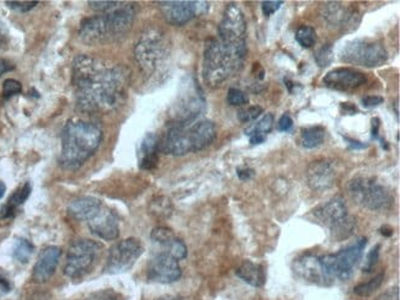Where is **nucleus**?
Instances as JSON below:
<instances>
[{"mask_svg":"<svg viewBox=\"0 0 400 300\" xmlns=\"http://www.w3.org/2000/svg\"><path fill=\"white\" fill-rule=\"evenodd\" d=\"M72 83L80 111L105 113L116 110L126 100L131 73L126 66L80 55L73 61Z\"/></svg>","mask_w":400,"mask_h":300,"instance_id":"f257e3e1","label":"nucleus"},{"mask_svg":"<svg viewBox=\"0 0 400 300\" xmlns=\"http://www.w3.org/2000/svg\"><path fill=\"white\" fill-rule=\"evenodd\" d=\"M103 138L98 123L80 118L69 120L62 131L59 165L71 171L82 168L97 153Z\"/></svg>","mask_w":400,"mask_h":300,"instance_id":"f03ea898","label":"nucleus"},{"mask_svg":"<svg viewBox=\"0 0 400 300\" xmlns=\"http://www.w3.org/2000/svg\"><path fill=\"white\" fill-rule=\"evenodd\" d=\"M245 43H233L220 37L206 42L202 74L206 84L210 87H221L229 78L243 69L246 58Z\"/></svg>","mask_w":400,"mask_h":300,"instance_id":"7ed1b4c3","label":"nucleus"},{"mask_svg":"<svg viewBox=\"0 0 400 300\" xmlns=\"http://www.w3.org/2000/svg\"><path fill=\"white\" fill-rule=\"evenodd\" d=\"M134 17V4L117 1L110 10L84 19L79 29V37L87 45L120 41L129 35Z\"/></svg>","mask_w":400,"mask_h":300,"instance_id":"20e7f679","label":"nucleus"},{"mask_svg":"<svg viewBox=\"0 0 400 300\" xmlns=\"http://www.w3.org/2000/svg\"><path fill=\"white\" fill-rule=\"evenodd\" d=\"M217 137L215 123L197 120L192 123H169L163 137L159 138V153L183 157L197 153L210 147Z\"/></svg>","mask_w":400,"mask_h":300,"instance_id":"39448f33","label":"nucleus"},{"mask_svg":"<svg viewBox=\"0 0 400 300\" xmlns=\"http://www.w3.org/2000/svg\"><path fill=\"white\" fill-rule=\"evenodd\" d=\"M170 56V42L163 31L149 29L134 47V59L144 77L162 74Z\"/></svg>","mask_w":400,"mask_h":300,"instance_id":"423d86ee","label":"nucleus"},{"mask_svg":"<svg viewBox=\"0 0 400 300\" xmlns=\"http://www.w3.org/2000/svg\"><path fill=\"white\" fill-rule=\"evenodd\" d=\"M367 239L359 238L355 244L350 245L345 249L340 250L336 254L324 255L319 256L323 273L329 283L334 280H348L354 273L356 266L364 256Z\"/></svg>","mask_w":400,"mask_h":300,"instance_id":"0eeeda50","label":"nucleus"},{"mask_svg":"<svg viewBox=\"0 0 400 300\" xmlns=\"http://www.w3.org/2000/svg\"><path fill=\"white\" fill-rule=\"evenodd\" d=\"M314 217L330 230L334 241H343L354 234L356 219L351 217L341 197H334L313 210Z\"/></svg>","mask_w":400,"mask_h":300,"instance_id":"6e6552de","label":"nucleus"},{"mask_svg":"<svg viewBox=\"0 0 400 300\" xmlns=\"http://www.w3.org/2000/svg\"><path fill=\"white\" fill-rule=\"evenodd\" d=\"M349 192L356 203L372 212L385 210L393 204V196L390 190L377 183L373 178L361 176L351 180Z\"/></svg>","mask_w":400,"mask_h":300,"instance_id":"1a4fd4ad","label":"nucleus"},{"mask_svg":"<svg viewBox=\"0 0 400 300\" xmlns=\"http://www.w3.org/2000/svg\"><path fill=\"white\" fill-rule=\"evenodd\" d=\"M103 246L98 241L80 239L74 241L67 251L64 275L71 280H80L97 264Z\"/></svg>","mask_w":400,"mask_h":300,"instance_id":"9d476101","label":"nucleus"},{"mask_svg":"<svg viewBox=\"0 0 400 300\" xmlns=\"http://www.w3.org/2000/svg\"><path fill=\"white\" fill-rule=\"evenodd\" d=\"M206 110V99L195 78H186L175 102L171 123H192Z\"/></svg>","mask_w":400,"mask_h":300,"instance_id":"9b49d317","label":"nucleus"},{"mask_svg":"<svg viewBox=\"0 0 400 300\" xmlns=\"http://www.w3.org/2000/svg\"><path fill=\"white\" fill-rule=\"evenodd\" d=\"M340 59L355 66L376 68L383 66L388 59V53L380 42L369 38L350 41L340 52Z\"/></svg>","mask_w":400,"mask_h":300,"instance_id":"f8f14e48","label":"nucleus"},{"mask_svg":"<svg viewBox=\"0 0 400 300\" xmlns=\"http://www.w3.org/2000/svg\"><path fill=\"white\" fill-rule=\"evenodd\" d=\"M144 248L141 240L136 238L121 240L110 249L105 265V272L110 275L124 273L134 267L143 255Z\"/></svg>","mask_w":400,"mask_h":300,"instance_id":"ddd939ff","label":"nucleus"},{"mask_svg":"<svg viewBox=\"0 0 400 300\" xmlns=\"http://www.w3.org/2000/svg\"><path fill=\"white\" fill-rule=\"evenodd\" d=\"M160 11L170 25L184 26L197 16L205 15L210 10L207 1H190V0H174V1H158Z\"/></svg>","mask_w":400,"mask_h":300,"instance_id":"4468645a","label":"nucleus"},{"mask_svg":"<svg viewBox=\"0 0 400 300\" xmlns=\"http://www.w3.org/2000/svg\"><path fill=\"white\" fill-rule=\"evenodd\" d=\"M183 276V271L179 265V261L173 256L160 251L159 254L154 255L149 261L147 267V278L150 282L169 285L179 280Z\"/></svg>","mask_w":400,"mask_h":300,"instance_id":"2eb2a0df","label":"nucleus"},{"mask_svg":"<svg viewBox=\"0 0 400 300\" xmlns=\"http://www.w3.org/2000/svg\"><path fill=\"white\" fill-rule=\"evenodd\" d=\"M218 37L223 41L245 43L246 21L241 8L231 3L228 4L218 27Z\"/></svg>","mask_w":400,"mask_h":300,"instance_id":"dca6fc26","label":"nucleus"},{"mask_svg":"<svg viewBox=\"0 0 400 300\" xmlns=\"http://www.w3.org/2000/svg\"><path fill=\"white\" fill-rule=\"evenodd\" d=\"M306 175L308 186L313 191H328L333 187L338 178L336 164L333 159H319L309 164Z\"/></svg>","mask_w":400,"mask_h":300,"instance_id":"f3484780","label":"nucleus"},{"mask_svg":"<svg viewBox=\"0 0 400 300\" xmlns=\"http://www.w3.org/2000/svg\"><path fill=\"white\" fill-rule=\"evenodd\" d=\"M322 16L329 26L336 30H354L359 25V11L355 8H346L341 3L330 1L322 8Z\"/></svg>","mask_w":400,"mask_h":300,"instance_id":"a211bd4d","label":"nucleus"},{"mask_svg":"<svg viewBox=\"0 0 400 300\" xmlns=\"http://www.w3.org/2000/svg\"><path fill=\"white\" fill-rule=\"evenodd\" d=\"M323 83L325 87L335 92H351L364 87L367 78L364 73L352 68H336L329 71L323 78Z\"/></svg>","mask_w":400,"mask_h":300,"instance_id":"6ab92c4d","label":"nucleus"},{"mask_svg":"<svg viewBox=\"0 0 400 300\" xmlns=\"http://www.w3.org/2000/svg\"><path fill=\"white\" fill-rule=\"evenodd\" d=\"M87 223L92 234L103 241H113L120 236L117 215L103 204Z\"/></svg>","mask_w":400,"mask_h":300,"instance_id":"aec40b11","label":"nucleus"},{"mask_svg":"<svg viewBox=\"0 0 400 300\" xmlns=\"http://www.w3.org/2000/svg\"><path fill=\"white\" fill-rule=\"evenodd\" d=\"M292 269L294 275L304 282L318 285H329L328 280L324 276L319 256L312 254L303 255L294 259Z\"/></svg>","mask_w":400,"mask_h":300,"instance_id":"412c9836","label":"nucleus"},{"mask_svg":"<svg viewBox=\"0 0 400 300\" xmlns=\"http://www.w3.org/2000/svg\"><path fill=\"white\" fill-rule=\"evenodd\" d=\"M62 250L58 246H48L42 251L32 271V280L36 283H45L55 275L61 259Z\"/></svg>","mask_w":400,"mask_h":300,"instance_id":"4be33fe9","label":"nucleus"},{"mask_svg":"<svg viewBox=\"0 0 400 300\" xmlns=\"http://www.w3.org/2000/svg\"><path fill=\"white\" fill-rule=\"evenodd\" d=\"M159 153V137L149 133L144 137L139 148V166L142 170H153L158 165Z\"/></svg>","mask_w":400,"mask_h":300,"instance_id":"5701e85b","label":"nucleus"},{"mask_svg":"<svg viewBox=\"0 0 400 300\" xmlns=\"http://www.w3.org/2000/svg\"><path fill=\"white\" fill-rule=\"evenodd\" d=\"M103 202L95 197H80L74 199L68 207V213L76 220L87 222L94 214L101 208Z\"/></svg>","mask_w":400,"mask_h":300,"instance_id":"b1692460","label":"nucleus"},{"mask_svg":"<svg viewBox=\"0 0 400 300\" xmlns=\"http://www.w3.org/2000/svg\"><path fill=\"white\" fill-rule=\"evenodd\" d=\"M236 275L241 280H244L245 283L252 285V287H255V288H260L266 282V276H265L264 267L259 264L252 262L250 259L243 261V264L236 269Z\"/></svg>","mask_w":400,"mask_h":300,"instance_id":"393cba45","label":"nucleus"},{"mask_svg":"<svg viewBox=\"0 0 400 300\" xmlns=\"http://www.w3.org/2000/svg\"><path fill=\"white\" fill-rule=\"evenodd\" d=\"M31 194V185L26 183L24 186H21L20 189L16 190L14 194H11L10 199L8 201V203L1 209V218H9L13 214L15 213L16 209L20 207L21 204L29 199Z\"/></svg>","mask_w":400,"mask_h":300,"instance_id":"a878e982","label":"nucleus"},{"mask_svg":"<svg viewBox=\"0 0 400 300\" xmlns=\"http://www.w3.org/2000/svg\"><path fill=\"white\" fill-rule=\"evenodd\" d=\"M325 139V128L320 126L303 128L301 133V144L306 149H314L322 145Z\"/></svg>","mask_w":400,"mask_h":300,"instance_id":"bb28decb","label":"nucleus"},{"mask_svg":"<svg viewBox=\"0 0 400 300\" xmlns=\"http://www.w3.org/2000/svg\"><path fill=\"white\" fill-rule=\"evenodd\" d=\"M34 254V245L29 240L17 239L13 248V257L20 264H27Z\"/></svg>","mask_w":400,"mask_h":300,"instance_id":"cd10ccee","label":"nucleus"},{"mask_svg":"<svg viewBox=\"0 0 400 300\" xmlns=\"http://www.w3.org/2000/svg\"><path fill=\"white\" fill-rule=\"evenodd\" d=\"M273 122H275L273 115L272 113H266L265 116H262L259 121L250 126V128H248V131H245V134L249 136V137L254 136V134H262V136H266L267 137V133L271 132Z\"/></svg>","mask_w":400,"mask_h":300,"instance_id":"c85d7f7f","label":"nucleus"},{"mask_svg":"<svg viewBox=\"0 0 400 300\" xmlns=\"http://www.w3.org/2000/svg\"><path fill=\"white\" fill-rule=\"evenodd\" d=\"M296 41L303 48H312L317 42V31L312 26H301L296 32Z\"/></svg>","mask_w":400,"mask_h":300,"instance_id":"c756f323","label":"nucleus"},{"mask_svg":"<svg viewBox=\"0 0 400 300\" xmlns=\"http://www.w3.org/2000/svg\"><path fill=\"white\" fill-rule=\"evenodd\" d=\"M383 280H385V273H380L366 283H359V285H356L354 288V293L359 297H369V295L373 294L376 290H380Z\"/></svg>","mask_w":400,"mask_h":300,"instance_id":"7c9ffc66","label":"nucleus"},{"mask_svg":"<svg viewBox=\"0 0 400 300\" xmlns=\"http://www.w3.org/2000/svg\"><path fill=\"white\" fill-rule=\"evenodd\" d=\"M314 59L320 68L330 66L334 61L333 46L330 43H327L323 47H320L317 53L314 55Z\"/></svg>","mask_w":400,"mask_h":300,"instance_id":"2f4dec72","label":"nucleus"},{"mask_svg":"<svg viewBox=\"0 0 400 300\" xmlns=\"http://www.w3.org/2000/svg\"><path fill=\"white\" fill-rule=\"evenodd\" d=\"M176 235L174 234V231L170 229V228H166V227H157L152 230V234H150V239L155 244L160 245V246H164L166 243H169L170 240L173 239Z\"/></svg>","mask_w":400,"mask_h":300,"instance_id":"473e14b6","label":"nucleus"},{"mask_svg":"<svg viewBox=\"0 0 400 300\" xmlns=\"http://www.w3.org/2000/svg\"><path fill=\"white\" fill-rule=\"evenodd\" d=\"M262 112H264L262 107L257 106V105L244 107V108H241L238 111V118L243 123L254 122V121H257V118L262 116Z\"/></svg>","mask_w":400,"mask_h":300,"instance_id":"72a5a7b5","label":"nucleus"},{"mask_svg":"<svg viewBox=\"0 0 400 300\" xmlns=\"http://www.w3.org/2000/svg\"><path fill=\"white\" fill-rule=\"evenodd\" d=\"M227 101L231 106H245L249 102V97L245 92H241V89L231 87L227 94Z\"/></svg>","mask_w":400,"mask_h":300,"instance_id":"f704fd0d","label":"nucleus"},{"mask_svg":"<svg viewBox=\"0 0 400 300\" xmlns=\"http://www.w3.org/2000/svg\"><path fill=\"white\" fill-rule=\"evenodd\" d=\"M380 245H376L373 249L369 251V255H367V257H366V262H364V272L366 273H371L373 269H375L376 264L378 262V259H380Z\"/></svg>","mask_w":400,"mask_h":300,"instance_id":"c9c22d12","label":"nucleus"},{"mask_svg":"<svg viewBox=\"0 0 400 300\" xmlns=\"http://www.w3.org/2000/svg\"><path fill=\"white\" fill-rule=\"evenodd\" d=\"M22 92V85L20 82H17L15 79H6L3 84V94L4 97L9 99L11 97H15L17 94Z\"/></svg>","mask_w":400,"mask_h":300,"instance_id":"e433bc0d","label":"nucleus"},{"mask_svg":"<svg viewBox=\"0 0 400 300\" xmlns=\"http://www.w3.org/2000/svg\"><path fill=\"white\" fill-rule=\"evenodd\" d=\"M6 4L14 10L26 13V11L34 9L38 3L37 1H6Z\"/></svg>","mask_w":400,"mask_h":300,"instance_id":"4c0bfd02","label":"nucleus"},{"mask_svg":"<svg viewBox=\"0 0 400 300\" xmlns=\"http://www.w3.org/2000/svg\"><path fill=\"white\" fill-rule=\"evenodd\" d=\"M283 4V1H271V0L262 1V13H264V15L265 16L273 15V14L281 8Z\"/></svg>","mask_w":400,"mask_h":300,"instance_id":"58836bf2","label":"nucleus"},{"mask_svg":"<svg viewBox=\"0 0 400 300\" xmlns=\"http://www.w3.org/2000/svg\"><path fill=\"white\" fill-rule=\"evenodd\" d=\"M380 118H372V138L376 139V141H380V145L383 149L385 150H388L390 147H388V144L385 142V139H382L380 137Z\"/></svg>","mask_w":400,"mask_h":300,"instance_id":"ea45409f","label":"nucleus"},{"mask_svg":"<svg viewBox=\"0 0 400 300\" xmlns=\"http://www.w3.org/2000/svg\"><path fill=\"white\" fill-rule=\"evenodd\" d=\"M277 128L278 131L281 132H291L293 128V120L288 113H285L281 116V118L278 120V123H277Z\"/></svg>","mask_w":400,"mask_h":300,"instance_id":"a19ab883","label":"nucleus"},{"mask_svg":"<svg viewBox=\"0 0 400 300\" xmlns=\"http://www.w3.org/2000/svg\"><path fill=\"white\" fill-rule=\"evenodd\" d=\"M116 4H117V1H89L90 8H92L94 10L100 11V13L110 10Z\"/></svg>","mask_w":400,"mask_h":300,"instance_id":"79ce46f5","label":"nucleus"},{"mask_svg":"<svg viewBox=\"0 0 400 300\" xmlns=\"http://www.w3.org/2000/svg\"><path fill=\"white\" fill-rule=\"evenodd\" d=\"M385 102V99L382 97H378V95H369V97H364L362 99V105L366 108H373V107L380 106Z\"/></svg>","mask_w":400,"mask_h":300,"instance_id":"37998d69","label":"nucleus"},{"mask_svg":"<svg viewBox=\"0 0 400 300\" xmlns=\"http://www.w3.org/2000/svg\"><path fill=\"white\" fill-rule=\"evenodd\" d=\"M236 175H238V178L241 181H249L250 178H254V175H255V171H254V169L252 168H238L236 169Z\"/></svg>","mask_w":400,"mask_h":300,"instance_id":"c03bdc74","label":"nucleus"},{"mask_svg":"<svg viewBox=\"0 0 400 300\" xmlns=\"http://www.w3.org/2000/svg\"><path fill=\"white\" fill-rule=\"evenodd\" d=\"M83 300H116V298H115V295L111 292L103 290V292H98V293L89 295L87 298Z\"/></svg>","mask_w":400,"mask_h":300,"instance_id":"a18cd8bd","label":"nucleus"},{"mask_svg":"<svg viewBox=\"0 0 400 300\" xmlns=\"http://www.w3.org/2000/svg\"><path fill=\"white\" fill-rule=\"evenodd\" d=\"M340 111L343 112V115H356L359 112V108L351 102H341Z\"/></svg>","mask_w":400,"mask_h":300,"instance_id":"49530a36","label":"nucleus"},{"mask_svg":"<svg viewBox=\"0 0 400 300\" xmlns=\"http://www.w3.org/2000/svg\"><path fill=\"white\" fill-rule=\"evenodd\" d=\"M345 141L349 144V147L351 149H355V150H359V149H364V148L369 147V144L366 143L359 142V141H356V139H352V138L344 137Z\"/></svg>","mask_w":400,"mask_h":300,"instance_id":"de8ad7c7","label":"nucleus"},{"mask_svg":"<svg viewBox=\"0 0 400 300\" xmlns=\"http://www.w3.org/2000/svg\"><path fill=\"white\" fill-rule=\"evenodd\" d=\"M13 69H14V64H11L10 62L6 61V59H0V78L3 74H6Z\"/></svg>","mask_w":400,"mask_h":300,"instance_id":"09e8293b","label":"nucleus"},{"mask_svg":"<svg viewBox=\"0 0 400 300\" xmlns=\"http://www.w3.org/2000/svg\"><path fill=\"white\" fill-rule=\"evenodd\" d=\"M10 290L11 285L10 283H9V280H6L4 276L0 275V292L8 293Z\"/></svg>","mask_w":400,"mask_h":300,"instance_id":"8fccbe9b","label":"nucleus"},{"mask_svg":"<svg viewBox=\"0 0 400 300\" xmlns=\"http://www.w3.org/2000/svg\"><path fill=\"white\" fill-rule=\"evenodd\" d=\"M6 34L4 31V27H3V24L0 22V47L3 46L6 43Z\"/></svg>","mask_w":400,"mask_h":300,"instance_id":"3c124183","label":"nucleus"},{"mask_svg":"<svg viewBox=\"0 0 400 300\" xmlns=\"http://www.w3.org/2000/svg\"><path fill=\"white\" fill-rule=\"evenodd\" d=\"M6 183H3V181H0V199L4 197V194H6Z\"/></svg>","mask_w":400,"mask_h":300,"instance_id":"603ef678","label":"nucleus"},{"mask_svg":"<svg viewBox=\"0 0 400 300\" xmlns=\"http://www.w3.org/2000/svg\"><path fill=\"white\" fill-rule=\"evenodd\" d=\"M380 233H382V235H385V236H390V235L393 234V230L385 227V228L380 229Z\"/></svg>","mask_w":400,"mask_h":300,"instance_id":"864d4df0","label":"nucleus"},{"mask_svg":"<svg viewBox=\"0 0 400 300\" xmlns=\"http://www.w3.org/2000/svg\"><path fill=\"white\" fill-rule=\"evenodd\" d=\"M157 300H181L180 298H176V297H163V298H159V299Z\"/></svg>","mask_w":400,"mask_h":300,"instance_id":"5fc2aeb1","label":"nucleus"}]
</instances>
